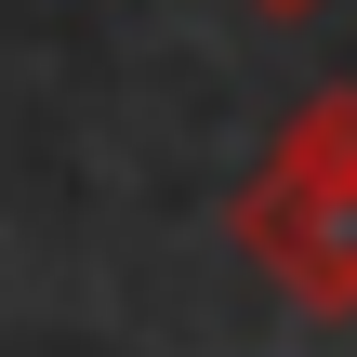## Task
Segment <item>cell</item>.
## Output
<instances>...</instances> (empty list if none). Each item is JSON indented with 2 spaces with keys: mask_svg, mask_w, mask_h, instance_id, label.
Segmentation results:
<instances>
[{
  "mask_svg": "<svg viewBox=\"0 0 357 357\" xmlns=\"http://www.w3.org/2000/svg\"><path fill=\"white\" fill-rule=\"evenodd\" d=\"M252 13H278V26H291V13H318V0H252Z\"/></svg>",
  "mask_w": 357,
  "mask_h": 357,
  "instance_id": "2",
  "label": "cell"
},
{
  "mask_svg": "<svg viewBox=\"0 0 357 357\" xmlns=\"http://www.w3.org/2000/svg\"><path fill=\"white\" fill-rule=\"evenodd\" d=\"M225 225H238V252H252V278L278 305L357 318V79L305 93L278 119V146L252 159V185H238Z\"/></svg>",
  "mask_w": 357,
  "mask_h": 357,
  "instance_id": "1",
  "label": "cell"
}]
</instances>
